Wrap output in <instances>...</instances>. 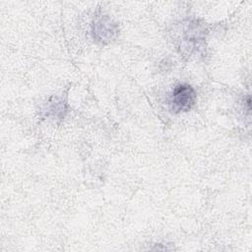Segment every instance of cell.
I'll return each instance as SVG.
<instances>
[{
    "label": "cell",
    "mask_w": 252,
    "mask_h": 252,
    "mask_svg": "<svg viewBox=\"0 0 252 252\" xmlns=\"http://www.w3.org/2000/svg\"><path fill=\"white\" fill-rule=\"evenodd\" d=\"M196 98V92L190 85L179 84L170 94L169 107L175 113L188 111L195 104Z\"/></svg>",
    "instance_id": "cell-1"
}]
</instances>
